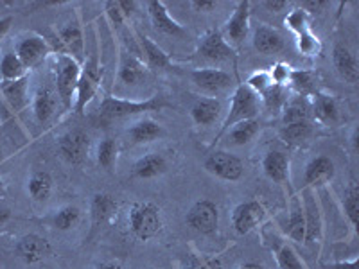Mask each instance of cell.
<instances>
[{"instance_id": "28", "label": "cell", "mask_w": 359, "mask_h": 269, "mask_svg": "<svg viewBox=\"0 0 359 269\" xmlns=\"http://www.w3.org/2000/svg\"><path fill=\"white\" fill-rule=\"evenodd\" d=\"M162 134V127L158 126L153 120H142V123H137L130 130V137L133 142L144 144V142H151V140L158 139Z\"/></svg>"}, {"instance_id": "6", "label": "cell", "mask_w": 359, "mask_h": 269, "mask_svg": "<svg viewBox=\"0 0 359 269\" xmlns=\"http://www.w3.org/2000/svg\"><path fill=\"white\" fill-rule=\"evenodd\" d=\"M205 169L210 174L217 176L221 179H226V181H237V179H241L243 172H245L241 160L224 151L212 153V155L208 156L205 160Z\"/></svg>"}, {"instance_id": "1", "label": "cell", "mask_w": 359, "mask_h": 269, "mask_svg": "<svg viewBox=\"0 0 359 269\" xmlns=\"http://www.w3.org/2000/svg\"><path fill=\"white\" fill-rule=\"evenodd\" d=\"M131 232L140 241H147L162 230L160 208L153 203H135L130 210Z\"/></svg>"}, {"instance_id": "34", "label": "cell", "mask_w": 359, "mask_h": 269, "mask_svg": "<svg viewBox=\"0 0 359 269\" xmlns=\"http://www.w3.org/2000/svg\"><path fill=\"white\" fill-rule=\"evenodd\" d=\"M262 101H264V106L269 111H280L282 106L286 104V90L280 85H271L266 92H262Z\"/></svg>"}, {"instance_id": "48", "label": "cell", "mask_w": 359, "mask_h": 269, "mask_svg": "<svg viewBox=\"0 0 359 269\" xmlns=\"http://www.w3.org/2000/svg\"><path fill=\"white\" fill-rule=\"evenodd\" d=\"M117 6H118V9H121V13H123V15H126V17H130L131 13L135 11V2H130V0H121V2H117Z\"/></svg>"}, {"instance_id": "39", "label": "cell", "mask_w": 359, "mask_h": 269, "mask_svg": "<svg viewBox=\"0 0 359 269\" xmlns=\"http://www.w3.org/2000/svg\"><path fill=\"white\" fill-rule=\"evenodd\" d=\"M115 155H117V149H115V142L111 139H104L99 144L97 149V162L101 163L104 169H111L115 162Z\"/></svg>"}, {"instance_id": "50", "label": "cell", "mask_w": 359, "mask_h": 269, "mask_svg": "<svg viewBox=\"0 0 359 269\" xmlns=\"http://www.w3.org/2000/svg\"><path fill=\"white\" fill-rule=\"evenodd\" d=\"M192 6L198 9V11H210V9L216 8V2H207V0H194Z\"/></svg>"}, {"instance_id": "30", "label": "cell", "mask_w": 359, "mask_h": 269, "mask_svg": "<svg viewBox=\"0 0 359 269\" xmlns=\"http://www.w3.org/2000/svg\"><path fill=\"white\" fill-rule=\"evenodd\" d=\"M259 131V123L255 118H250V120H243V123L236 124L230 131V140H232L236 146H245L250 140L255 137V133Z\"/></svg>"}, {"instance_id": "47", "label": "cell", "mask_w": 359, "mask_h": 269, "mask_svg": "<svg viewBox=\"0 0 359 269\" xmlns=\"http://www.w3.org/2000/svg\"><path fill=\"white\" fill-rule=\"evenodd\" d=\"M264 8L271 13H280L287 8V2L286 0H268V2H264Z\"/></svg>"}, {"instance_id": "9", "label": "cell", "mask_w": 359, "mask_h": 269, "mask_svg": "<svg viewBox=\"0 0 359 269\" xmlns=\"http://www.w3.org/2000/svg\"><path fill=\"white\" fill-rule=\"evenodd\" d=\"M60 153L69 163H81L88 153L90 140L83 131H69L60 139Z\"/></svg>"}, {"instance_id": "40", "label": "cell", "mask_w": 359, "mask_h": 269, "mask_svg": "<svg viewBox=\"0 0 359 269\" xmlns=\"http://www.w3.org/2000/svg\"><path fill=\"white\" fill-rule=\"evenodd\" d=\"M277 261L280 269H304L302 262L298 261L297 253H294L290 246H284V248L278 249Z\"/></svg>"}, {"instance_id": "16", "label": "cell", "mask_w": 359, "mask_h": 269, "mask_svg": "<svg viewBox=\"0 0 359 269\" xmlns=\"http://www.w3.org/2000/svg\"><path fill=\"white\" fill-rule=\"evenodd\" d=\"M332 60H334V67L338 70V74L341 76L343 79L347 83H358L359 79V69H358V62H355L354 54L351 53L348 49L338 45L334 49V54H332Z\"/></svg>"}, {"instance_id": "55", "label": "cell", "mask_w": 359, "mask_h": 269, "mask_svg": "<svg viewBox=\"0 0 359 269\" xmlns=\"http://www.w3.org/2000/svg\"><path fill=\"white\" fill-rule=\"evenodd\" d=\"M241 269H264V268H262L261 264H257V262H248V264L243 265Z\"/></svg>"}, {"instance_id": "2", "label": "cell", "mask_w": 359, "mask_h": 269, "mask_svg": "<svg viewBox=\"0 0 359 269\" xmlns=\"http://www.w3.org/2000/svg\"><path fill=\"white\" fill-rule=\"evenodd\" d=\"M162 106H165V102H163L162 97H153L149 101L135 102L108 95L101 104V118L102 120H114V118L130 117V115L144 113V111L160 110Z\"/></svg>"}, {"instance_id": "37", "label": "cell", "mask_w": 359, "mask_h": 269, "mask_svg": "<svg viewBox=\"0 0 359 269\" xmlns=\"http://www.w3.org/2000/svg\"><path fill=\"white\" fill-rule=\"evenodd\" d=\"M311 134V126L309 123H294L287 124L284 130H282V137L287 140V142H302Z\"/></svg>"}, {"instance_id": "24", "label": "cell", "mask_w": 359, "mask_h": 269, "mask_svg": "<svg viewBox=\"0 0 359 269\" xmlns=\"http://www.w3.org/2000/svg\"><path fill=\"white\" fill-rule=\"evenodd\" d=\"M140 45H142L144 54L147 57V63L151 67H156V69H169L171 67V60L162 49H160L158 45L155 41H151V38L147 36H140Z\"/></svg>"}, {"instance_id": "17", "label": "cell", "mask_w": 359, "mask_h": 269, "mask_svg": "<svg viewBox=\"0 0 359 269\" xmlns=\"http://www.w3.org/2000/svg\"><path fill=\"white\" fill-rule=\"evenodd\" d=\"M253 47L261 54H275L284 47V40L275 29L259 25L253 33Z\"/></svg>"}, {"instance_id": "23", "label": "cell", "mask_w": 359, "mask_h": 269, "mask_svg": "<svg viewBox=\"0 0 359 269\" xmlns=\"http://www.w3.org/2000/svg\"><path fill=\"white\" fill-rule=\"evenodd\" d=\"M117 210V203L111 196L108 194H97L92 201V221H94L95 226L99 224H104Z\"/></svg>"}, {"instance_id": "54", "label": "cell", "mask_w": 359, "mask_h": 269, "mask_svg": "<svg viewBox=\"0 0 359 269\" xmlns=\"http://www.w3.org/2000/svg\"><path fill=\"white\" fill-rule=\"evenodd\" d=\"M95 269H121V265L115 264V262H107V264H101L99 268Z\"/></svg>"}, {"instance_id": "5", "label": "cell", "mask_w": 359, "mask_h": 269, "mask_svg": "<svg viewBox=\"0 0 359 269\" xmlns=\"http://www.w3.org/2000/svg\"><path fill=\"white\" fill-rule=\"evenodd\" d=\"M99 83H101V67H99L97 57L92 56L88 62L83 67L81 74H79V83H78V104H76V111L83 113V110L86 108L92 97L95 95L99 88Z\"/></svg>"}, {"instance_id": "41", "label": "cell", "mask_w": 359, "mask_h": 269, "mask_svg": "<svg viewBox=\"0 0 359 269\" xmlns=\"http://www.w3.org/2000/svg\"><path fill=\"white\" fill-rule=\"evenodd\" d=\"M298 50L306 56H314V54L320 50V43H318V38L314 36L313 33L306 31V33L298 34Z\"/></svg>"}, {"instance_id": "20", "label": "cell", "mask_w": 359, "mask_h": 269, "mask_svg": "<svg viewBox=\"0 0 359 269\" xmlns=\"http://www.w3.org/2000/svg\"><path fill=\"white\" fill-rule=\"evenodd\" d=\"M56 110V95L49 86H40L34 95V113L40 123H47Z\"/></svg>"}, {"instance_id": "58", "label": "cell", "mask_w": 359, "mask_h": 269, "mask_svg": "<svg viewBox=\"0 0 359 269\" xmlns=\"http://www.w3.org/2000/svg\"><path fill=\"white\" fill-rule=\"evenodd\" d=\"M149 269H156V268H149Z\"/></svg>"}, {"instance_id": "42", "label": "cell", "mask_w": 359, "mask_h": 269, "mask_svg": "<svg viewBox=\"0 0 359 269\" xmlns=\"http://www.w3.org/2000/svg\"><path fill=\"white\" fill-rule=\"evenodd\" d=\"M185 269H219V262L208 257H200V255H187L184 261Z\"/></svg>"}, {"instance_id": "38", "label": "cell", "mask_w": 359, "mask_h": 269, "mask_svg": "<svg viewBox=\"0 0 359 269\" xmlns=\"http://www.w3.org/2000/svg\"><path fill=\"white\" fill-rule=\"evenodd\" d=\"M307 117H309V111L307 106L302 101L291 102L290 106L284 110V124H294V123H306Z\"/></svg>"}, {"instance_id": "36", "label": "cell", "mask_w": 359, "mask_h": 269, "mask_svg": "<svg viewBox=\"0 0 359 269\" xmlns=\"http://www.w3.org/2000/svg\"><path fill=\"white\" fill-rule=\"evenodd\" d=\"M79 221V210L76 207H65L54 216V226L60 230L74 228Z\"/></svg>"}, {"instance_id": "15", "label": "cell", "mask_w": 359, "mask_h": 269, "mask_svg": "<svg viewBox=\"0 0 359 269\" xmlns=\"http://www.w3.org/2000/svg\"><path fill=\"white\" fill-rule=\"evenodd\" d=\"M248 25H250V2L241 0V2L237 4L233 17L230 18L229 24H226V33H229V36L232 38L236 43H241V41L246 38V34H248Z\"/></svg>"}, {"instance_id": "32", "label": "cell", "mask_w": 359, "mask_h": 269, "mask_svg": "<svg viewBox=\"0 0 359 269\" xmlns=\"http://www.w3.org/2000/svg\"><path fill=\"white\" fill-rule=\"evenodd\" d=\"M314 113L322 123H334L338 118V106H336L334 99L329 95H318L314 102Z\"/></svg>"}, {"instance_id": "27", "label": "cell", "mask_w": 359, "mask_h": 269, "mask_svg": "<svg viewBox=\"0 0 359 269\" xmlns=\"http://www.w3.org/2000/svg\"><path fill=\"white\" fill-rule=\"evenodd\" d=\"M146 76V69H144L142 63L133 56H126L123 62V67H121V72H118V78L123 79L128 85H137L140 83Z\"/></svg>"}, {"instance_id": "52", "label": "cell", "mask_w": 359, "mask_h": 269, "mask_svg": "<svg viewBox=\"0 0 359 269\" xmlns=\"http://www.w3.org/2000/svg\"><path fill=\"white\" fill-rule=\"evenodd\" d=\"M9 216H11V212H9V208L0 207V224H4L6 221L9 219Z\"/></svg>"}, {"instance_id": "46", "label": "cell", "mask_w": 359, "mask_h": 269, "mask_svg": "<svg viewBox=\"0 0 359 269\" xmlns=\"http://www.w3.org/2000/svg\"><path fill=\"white\" fill-rule=\"evenodd\" d=\"M290 74H291L290 67L278 63V65L273 69V72L269 74V76H271V81H273V85L284 86V83H287V79H290Z\"/></svg>"}, {"instance_id": "22", "label": "cell", "mask_w": 359, "mask_h": 269, "mask_svg": "<svg viewBox=\"0 0 359 269\" xmlns=\"http://www.w3.org/2000/svg\"><path fill=\"white\" fill-rule=\"evenodd\" d=\"M262 167H264L266 176L273 181H284L287 178V158L282 153H268L262 162Z\"/></svg>"}, {"instance_id": "7", "label": "cell", "mask_w": 359, "mask_h": 269, "mask_svg": "<svg viewBox=\"0 0 359 269\" xmlns=\"http://www.w3.org/2000/svg\"><path fill=\"white\" fill-rule=\"evenodd\" d=\"M187 223L200 233H214L219 223V212L212 201H198L189 210Z\"/></svg>"}, {"instance_id": "35", "label": "cell", "mask_w": 359, "mask_h": 269, "mask_svg": "<svg viewBox=\"0 0 359 269\" xmlns=\"http://www.w3.org/2000/svg\"><path fill=\"white\" fill-rule=\"evenodd\" d=\"M343 207H345V212H347L348 219L352 221L354 226H358L359 223V191L354 184L347 188L345 192V201H343Z\"/></svg>"}, {"instance_id": "11", "label": "cell", "mask_w": 359, "mask_h": 269, "mask_svg": "<svg viewBox=\"0 0 359 269\" xmlns=\"http://www.w3.org/2000/svg\"><path fill=\"white\" fill-rule=\"evenodd\" d=\"M17 253H18V257H20L24 262H27V264H34V262H40L41 258L49 255L50 244L47 242V239H43V237L29 233V235L22 237L20 241H18Z\"/></svg>"}, {"instance_id": "31", "label": "cell", "mask_w": 359, "mask_h": 269, "mask_svg": "<svg viewBox=\"0 0 359 269\" xmlns=\"http://www.w3.org/2000/svg\"><path fill=\"white\" fill-rule=\"evenodd\" d=\"M24 69V63L18 60L17 54H6L2 57V63H0V74H2L4 81H17V79H20Z\"/></svg>"}, {"instance_id": "49", "label": "cell", "mask_w": 359, "mask_h": 269, "mask_svg": "<svg viewBox=\"0 0 359 269\" xmlns=\"http://www.w3.org/2000/svg\"><path fill=\"white\" fill-rule=\"evenodd\" d=\"M304 11L306 13H309V11H318L320 8H323V6H325V2H323V0H307V2H304Z\"/></svg>"}, {"instance_id": "45", "label": "cell", "mask_w": 359, "mask_h": 269, "mask_svg": "<svg viewBox=\"0 0 359 269\" xmlns=\"http://www.w3.org/2000/svg\"><path fill=\"white\" fill-rule=\"evenodd\" d=\"M286 24L293 29L294 33L302 34L307 31V13L304 9H294L290 17L286 18Z\"/></svg>"}, {"instance_id": "21", "label": "cell", "mask_w": 359, "mask_h": 269, "mask_svg": "<svg viewBox=\"0 0 359 269\" xmlns=\"http://www.w3.org/2000/svg\"><path fill=\"white\" fill-rule=\"evenodd\" d=\"M332 174H334V163H332V160L327 158V156H318L306 167V184H318V181H323V179L332 178Z\"/></svg>"}, {"instance_id": "25", "label": "cell", "mask_w": 359, "mask_h": 269, "mask_svg": "<svg viewBox=\"0 0 359 269\" xmlns=\"http://www.w3.org/2000/svg\"><path fill=\"white\" fill-rule=\"evenodd\" d=\"M2 92L8 97L9 104L15 110H20L25 104V92H27V79L20 78L17 81H4L2 85Z\"/></svg>"}, {"instance_id": "44", "label": "cell", "mask_w": 359, "mask_h": 269, "mask_svg": "<svg viewBox=\"0 0 359 269\" xmlns=\"http://www.w3.org/2000/svg\"><path fill=\"white\" fill-rule=\"evenodd\" d=\"M271 85H273V81H271V76H269L268 72H257L253 74L252 78L248 79V85L246 86L252 88L255 94H262V92H266Z\"/></svg>"}, {"instance_id": "10", "label": "cell", "mask_w": 359, "mask_h": 269, "mask_svg": "<svg viewBox=\"0 0 359 269\" xmlns=\"http://www.w3.org/2000/svg\"><path fill=\"white\" fill-rule=\"evenodd\" d=\"M200 54L210 62H224L233 56V49L224 41L219 31H208L200 43Z\"/></svg>"}, {"instance_id": "56", "label": "cell", "mask_w": 359, "mask_h": 269, "mask_svg": "<svg viewBox=\"0 0 359 269\" xmlns=\"http://www.w3.org/2000/svg\"><path fill=\"white\" fill-rule=\"evenodd\" d=\"M4 196V185H2V181H0V198Z\"/></svg>"}, {"instance_id": "19", "label": "cell", "mask_w": 359, "mask_h": 269, "mask_svg": "<svg viewBox=\"0 0 359 269\" xmlns=\"http://www.w3.org/2000/svg\"><path fill=\"white\" fill-rule=\"evenodd\" d=\"M168 169V163L163 160V156L160 155H147L144 158H140L139 162L133 165V174L137 178H142V179H149V178H155V176L162 174L163 171Z\"/></svg>"}, {"instance_id": "12", "label": "cell", "mask_w": 359, "mask_h": 269, "mask_svg": "<svg viewBox=\"0 0 359 269\" xmlns=\"http://www.w3.org/2000/svg\"><path fill=\"white\" fill-rule=\"evenodd\" d=\"M147 11H149L153 25H155L158 31H162V33L165 34H171V36H182V34H184V27H182L176 20H172L169 11L165 9V6H163V2H160V0L147 2Z\"/></svg>"}, {"instance_id": "43", "label": "cell", "mask_w": 359, "mask_h": 269, "mask_svg": "<svg viewBox=\"0 0 359 269\" xmlns=\"http://www.w3.org/2000/svg\"><path fill=\"white\" fill-rule=\"evenodd\" d=\"M290 81L298 92H309L311 86H313V76L306 70H291Z\"/></svg>"}, {"instance_id": "14", "label": "cell", "mask_w": 359, "mask_h": 269, "mask_svg": "<svg viewBox=\"0 0 359 269\" xmlns=\"http://www.w3.org/2000/svg\"><path fill=\"white\" fill-rule=\"evenodd\" d=\"M47 54V45L41 38L29 36L22 40L17 47V56L24 67H36Z\"/></svg>"}, {"instance_id": "26", "label": "cell", "mask_w": 359, "mask_h": 269, "mask_svg": "<svg viewBox=\"0 0 359 269\" xmlns=\"http://www.w3.org/2000/svg\"><path fill=\"white\" fill-rule=\"evenodd\" d=\"M60 41L69 53L81 56L83 54V34L81 29L76 24H70L67 27L60 29Z\"/></svg>"}, {"instance_id": "18", "label": "cell", "mask_w": 359, "mask_h": 269, "mask_svg": "<svg viewBox=\"0 0 359 269\" xmlns=\"http://www.w3.org/2000/svg\"><path fill=\"white\" fill-rule=\"evenodd\" d=\"M221 102L217 99H200V101L192 106L191 115L194 118V123L200 126H210L216 123V118L219 117Z\"/></svg>"}, {"instance_id": "33", "label": "cell", "mask_w": 359, "mask_h": 269, "mask_svg": "<svg viewBox=\"0 0 359 269\" xmlns=\"http://www.w3.org/2000/svg\"><path fill=\"white\" fill-rule=\"evenodd\" d=\"M287 233H290L291 239H294V241L298 242L306 241V237H307L306 217H304L302 208L298 207V205H294L293 212H291L290 224H287Z\"/></svg>"}, {"instance_id": "51", "label": "cell", "mask_w": 359, "mask_h": 269, "mask_svg": "<svg viewBox=\"0 0 359 269\" xmlns=\"http://www.w3.org/2000/svg\"><path fill=\"white\" fill-rule=\"evenodd\" d=\"M13 24V17H6V18H0V40L6 36V33L9 31Z\"/></svg>"}, {"instance_id": "53", "label": "cell", "mask_w": 359, "mask_h": 269, "mask_svg": "<svg viewBox=\"0 0 359 269\" xmlns=\"http://www.w3.org/2000/svg\"><path fill=\"white\" fill-rule=\"evenodd\" d=\"M334 269H358V262H345V264H336Z\"/></svg>"}, {"instance_id": "57", "label": "cell", "mask_w": 359, "mask_h": 269, "mask_svg": "<svg viewBox=\"0 0 359 269\" xmlns=\"http://www.w3.org/2000/svg\"><path fill=\"white\" fill-rule=\"evenodd\" d=\"M0 160H2V153H0Z\"/></svg>"}, {"instance_id": "8", "label": "cell", "mask_w": 359, "mask_h": 269, "mask_svg": "<svg viewBox=\"0 0 359 269\" xmlns=\"http://www.w3.org/2000/svg\"><path fill=\"white\" fill-rule=\"evenodd\" d=\"M264 214V207L259 201H246V203H241L233 210V228H236L237 233L245 235V233L252 232L261 223Z\"/></svg>"}, {"instance_id": "29", "label": "cell", "mask_w": 359, "mask_h": 269, "mask_svg": "<svg viewBox=\"0 0 359 269\" xmlns=\"http://www.w3.org/2000/svg\"><path fill=\"white\" fill-rule=\"evenodd\" d=\"M53 191V179L47 172H34L29 179V192L38 201H45Z\"/></svg>"}, {"instance_id": "3", "label": "cell", "mask_w": 359, "mask_h": 269, "mask_svg": "<svg viewBox=\"0 0 359 269\" xmlns=\"http://www.w3.org/2000/svg\"><path fill=\"white\" fill-rule=\"evenodd\" d=\"M257 110H259L257 94H255L252 88H248L246 85H241L236 90V94H233L230 113L229 117H226V120H224L221 133H224L229 127H233L236 124L243 123V120L255 118Z\"/></svg>"}, {"instance_id": "13", "label": "cell", "mask_w": 359, "mask_h": 269, "mask_svg": "<svg viewBox=\"0 0 359 269\" xmlns=\"http://www.w3.org/2000/svg\"><path fill=\"white\" fill-rule=\"evenodd\" d=\"M191 78L200 88L207 90V92H212V94L223 92V90L229 88L230 83H232V78H230L229 74L217 69L196 70V72L191 74Z\"/></svg>"}, {"instance_id": "4", "label": "cell", "mask_w": 359, "mask_h": 269, "mask_svg": "<svg viewBox=\"0 0 359 269\" xmlns=\"http://www.w3.org/2000/svg\"><path fill=\"white\" fill-rule=\"evenodd\" d=\"M79 65L76 60L70 56H62L57 62V72H56V86L57 94L62 97L63 104L67 108L72 102V95L78 92V83H79Z\"/></svg>"}]
</instances>
